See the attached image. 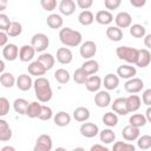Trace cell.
Listing matches in <instances>:
<instances>
[{
    "label": "cell",
    "mask_w": 151,
    "mask_h": 151,
    "mask_svg": "<svg viewBox=\"0 0 151 151\" xmlns=\"http://www.w3.org/2000/svg\"><path fill=\"white\" fill-rule=\"evenodd\" d=\"M104 5L106 9L113 11V9H117L122 5V0H104Z\"/></svg>",
    "instance_id": "49"
},
{
    "label": "cell",
    "mask_w": 151,
    "mask_h": 151,
    "mask_svg": "<svg viewBox=\"0 0 151 151\" xmlns=\"http://www.w3.org/2000/svg\"><path fill=\"white\" fill-rule=\"evenodd\" d=\"M78 21L83 25V26H90L93 21H94V15L91 11L88 9H84L80 12V14L78 15Z\"/></svg>",
    "instance_id": "28"
},
{
    "label": "cell",
    "mask_w": 151,
    "mask_h": 151,
    "mask_svg": "<svg viewBox=\"0 0 151 151\" xmlns=\"http://www.w3.org/2000/svg\"><path fill=\"white\" fill-rule=\"evenodd\" d=\"M48 37L44 33H35L31 39V45L35 48L37 52H44L48 47Z\"/></svg>",
    "instance_id": "4"
},
{
    "label": "cell",
    "mask_w": 151,
    "mask_h": 151,
    "mask_svg": "<svg viewBox=\"0 0 151 151\" xmlns=\"http://www.w3.org/2000/svg\"><path fill=\"white\" fill-rule=\"evenodd\" d=\"M94 104L98 107H107L111 104V96L107 91H98L94 96Z\"/></svg>",
    "instance_id": "13"
},
{
    "label": "cell",
    "mask_w": 151,
    "mask_h": 151,
    "mask_svg": "<svg viewBox=\"0 0 151 151\" xmlns=\"http://www.w3.org/2000/svg\"><path fill=\"white\" fill-rule=\"evenodd\" d=\"M11 25H12V21L9 20V18L6 14L1 13L0 14V31H6L7 32L11 27Z\"/></svg>",
    "instance_id": "45"
},
{
    "label": "cell",
    "mask_w": 151,
    "mask_h": 151,
    "mask_svg": "<svg viewBox=\"0 0 151 151\" xmlns=\"http://www.w3.org/2000/svg\"><path fill=\"white\" fill-rule=\"evenodd\" d=\"M34 151H51L52 150V138L48 134H40L34 145Z\"/></svg>",
    "instance_id": "6"
},
{
    "label": "cell",
    "mask_w": 151,
    "mask_h": 151,
    "mask_svg": "<svg viewBox=\"0 0 151 151\" xmlns=\"http://www.w3.org/2000/svg\"><path fill=\"white\" fill-rule=\"evenodd\" d=\"M19 51L15 44H7L2 48V57L8 61H13L19 57Z\"/></svg>",
    "instance_id": "9"
},
{
    "label": "cell",
    "mask_w": 151,
    "mask_h": 151,
    "mask_svg": "<svg viewBox=\"0 0 151 151\" xmlns=\"http://www.w3.org/2000/svg\"><path fill=\"white\" fill-rule=\"evenodd\" d=\"M145 117H146L147 122H150V123H151V106H149V107H147V110H146V112H145Z\"/></svg>",
    "instance_id": "56"
},
{
    "label": "cell",
    "mask_w": 151,
    "mask_h": 151,
    "mask_svg": "<svg viewBox=\"0 0 151 151\" xmlns=\"http://www.w3.org/2000/svg\"><path fill=\"white\" fill-rule=\"evenodd\" d=\"M8 34L6 31H0V46L4 47L7 45V39H8Z\"/></svg>",
    "instance_id": "52"
},
{
    "label": "cell",
    "mask_w": 151,
    "mask_h": 151,
    "mask_svg": "<svg viewBox=\"0 0 151 151\" xmlns=\"http://www.w3.org/2000/svg\"><path fill=\"white\" fill-rule=\"evenodd\" d=\"M54 78L59 84H66L70 81V73L65 68H58L54 72Z\"/></svg>",
    "instance_id": "40"
},
{
    "label": "cell",
    "mask_w": 151,
    "mask_h": 151,
    "mask_svg": "<svg viewBox=\"0 0 151 151\" xmlns=\"http://www.w3.org/2000/svg\"><path fill=\"white\" fill-rule=\"evenodd\" d=\"M1 151H15V149L13 146H4L1 149Z\"/></svg>",
    "instance_id": "58"
},
{
    "label": "cell",
    "mask_w": 151,
    "mask_h": 151,
    "mask_svg": "<svg viewBox=\"0 0 151 151\" xmlns=\"http://www.w3.org/2000/svg\"><path fill=\"white\" fill-rule=\"evenodd\" d=\"M119 85V77L118 74H113V73H109L105 76L104 78V87L109 91L111 90H116Z\"/></svg>",
    "instance_id": "23"
},
{
    "label": "cell",
    "mask_w": 151,
    "mask_h": 151,
    "mask_svg": "<svg viewBox=\"0 0 151 151\" xmlns=\"http://www.w3.org/2000/svg\"><path fill=\"white\" fill-rule=\"evenodd\" d=\"M33 87H34L35 97L40 103H47L52 99L53 92L51 88V84L46 78L38 77L33 83Z\"/></svg>",
    "instance_id": "1"
},
{
    "label": "cell",
    "mask_w": 151,
    "mask_h": 151,
    "mask_svg": "<svg viewBox=\"0 0 151 151\" xmlns=\"http://www.w3.org/2000/svg\"><path fill=\"white\" fill-rule=\"evenodd\" d=\"M38 60L46 67L47 71L51 70L54 66V63H55V59H54V57L51 53H41L38 57Z\"/></svg>",
    "instance_id": "33"
},
{
    "label": "cell",
    "mask_w": 151,
    "mask_h": 151,
    "mask_svg": "<svg viewBox=\"0 0 151 151\" xmlns=\"http://www.w3.org/2000/svg\"><path fill=\"white\" fill-rule=\"evenodd\" d=\"M35 48L32 46V45H24L20 47V51H19V59L24 63H27V61H31L35 54Z\"/></svg>",
    "instance_id": "12"
},
{
    "label": "cell",
    "mask_w": 151,
    "mask_h": 151,
    "mask_svg": "<svg viewBox=\"0 0 151 151\" xmlns=\"http://www.w3.org/2000/svg\"><path fill=\"white\" fill-rule=\"evenodd\" d=\"M94 20L100 25H110L113 21V15L110 11L103 9V11H98L96 13Z\"/></svg>",
    "instance_id": "18"
},
{
    "label": "cell",
    "mask_w": 151,
    "mask_h": 151,
    "mask_svg": "<svg viewBox=\"0 0 151 151\" xmlns=\"http://www.w3.org/2000/svg\"><path fill=\"white\" fill-rule=\"evenodd\" d=\"M33 86V81L31 76L28 74H20L17 78V87L21 91H28Z\"/></svg>",
    "instance_id": "19"
},
{
    "label": "cell",
    "mask_w": 151,
    "mask_h": 151,
    "mask_svg": "<svg viewBox=\"0 0 151 151\" xmlns=\"http://www.w3.org/2000/svg\"><path fill=\"white\" fill-rule=\"evenodd\" d=\"M48 27L53 28V29H58L63 26V18L59 15V14H50L47 17V20H46Z\"/></svg>",
    "instance_id": "36"
},
{
    "label": "cell",
    "mask_w": 151,
    "mask_h": 151,
    "mask_svg": "<svg viewBox=\"0 0 151 151\" xmlns=\"http://www.w3.org/2000/svg\"><path fill=\"white\" fill-rule=\"evenodd\" d=\"M130 4L136 8H140L146 4V0H130Z\"/></svg>",
    "instance_id": "53"
},
{
    "label": "cell",
    "mask_w": 151,
    "mask_h": 151,
    "mask_svg": "<svg viewBox=\"0 0 151 151\" xmlns=\"http://www.w3.org/2000/svg\"><path fill=\"white\" fill-rule=\"evenodd\" d=\"M21 32H22V26H21V24L18 22V21H12V25H11L9 29L7 31V34H8L9 37H12V38H15V37L20 35Z\"/></svg>",
    "instance_id": "43"
},
{
    "label": "cell",
    "mask_w": 151,
    "mask_h": 151,
    "mask_svg": "<svg viewBox=\"0 0 151 151\" xmlns=\"http://www.w3.org/2000/svg\"><path fill=\"white\" fill-rule=\"evenodd\" d=\"M101 86V79L98 76H88L86 83H85V87L87 91L90 92H98L99 88Z\"/></svg>",
    "instance_id": "20"
},
{
    "label": "cell",
    "mask_w": 151,
    "mask_h": 151,
    "mask_svg": "<svg viewBox=\"0 0 151 151\" xmlns=\"http://www.w3.org/2000/svg\"><path fill=\"white\" fill-rule=\"evenodd\" d=\"M59 39L60 41L68 47H76L78 45H80L81 42V33L78 31H74L70 27H64L60 29L59 32Z\"/></svg>",
    "instance_id": "2"
},
{
    "label": "cell",
    "mask_w": 151,
    "mask_h": 151,
    "mask_svg": "<svg viewBox=\"0 0 151 151\" xmlns=\"http://www.w3.org/2000/svg\"><path fill=\"white\" fill-rule=\"evenodd\" d=\"M41 104L39 101H32L29 103L28 107H27V112L26 116H28L29 118H39L40 112H41Z\"/></svg>",
    "instance_id": "32"
},
{
    "label": "cell",
    "mask_w": 151,
    "mask_h": 151,
    "mask_svg": "<svg viewBox=\"0 0 151 151\" xmlns=\"http://www.w3.org/2000/svg\"><path fill=\"white\" fill-rule=\"evenodd\" d=\"M59 11L64 15H71L76 11V2L73 0H61L59 4Z\"/></svg>",
    "instance_id": "24"
},
{
    "label": "cell",
    "mask_w": 151,
    "mask_h": 151,
    "mask_svg": "<svg viewBox=\"0 0 151 151\" xmlns=\"http://www.w3.org/2000/svg\"><path fill=\"white\" fill-rule=\"evenodd\" d=\"M87 78H88V74L86 73V71H85L83 67L77 68V70L74 71V73H73V80H74L77 84H80V85L85 84L86 80H87Z\"/></svg>",
    "instance_id": "39"
},
{
    "label": "cell",
    "mask_w": 151,
    "mask_h": 151,
    "mask_svg": "<svg viewBox=\"0 0 151 151\" xmlns=\"http://www.w3.org/2000/svg\"><path fill=\"white\" fill-rule=\"evenodd\" d=\"M142 105V99L137 94H131L129 97H126V107L129 113L130 112H136Z\"/></svg>",
    "instance_id": "21"
},
{
    "label": "cell",
    "mask_w": 151,
    "mask_h": 151,
    "mask_svg": "<svg viewBox=\"0 0 151 151\" xmlns=\"http://www.w3.org/2000/svg\"><path fill=\"white\" fill-rule=\"evenodd\" d=\"M111 107L112 110L120 114V116H125L129 113L127 111V107H126V98H117L113 100V103L111 104Z\"/></svg>",
    "instance_id": "17"
},
{
    "label": "cell",
    "mask_w": 151,
    "mask_h": 151,
    "mask_svg": "<svg viewBox=\"0 0 151 151\" xmlns=\"http://www.w3.org/2000/svg\"><path fill=\"white\" fill-rule=\"evenodd\" d=\"M27 71L31 76H37V77H41L46 73V67L39 61V60H35V61H32L28 67H27Z\"/></svg>",
    "instance_id": "16"
},
{
    "label": "cell",
    "mask_w": 151,
    "mask_h": 151,
    "mask_svg": "<svg viewBox=\"0 0 151 151\" xmlns=\"http://www.w3.org/2000/svg\"><path fill=\"white\" fill-rule=\"evenodd\" d=\"M28 101L24 98H17L13 103V109L17 113L19 114H26L27 112V107H28Z\"/></svg>",
    "instance_id": "31"
},
{
    "label": "cell",
    "mask_w": 151,
    "mask_h": 151,
    "mask_svg": "<svg viewBox=\"0 0 151 151\" xmlns=\"http://www.w3.org/2000/svg\"><path fill=\"white\" fill-rule=\"evenodd\" d=\"M53 117V112H52V109L46 106V105H42L41 106V112H40V116H39V119L41 120H48Z\"/></svg>",
    "instance_id": "46"
},
{
    "label": "cell",
    "mask_w": 151,
    "mask_h": 151,
    "mask_svg": "<svg viewBox=\"0 0 151 151\" xmlns=\"http://www.w3.org/2000/svg\"><path fill=\"white\" fill-rule=\"evenodd\" d=\"M9 112V101L7 98L1 97L0 98V116L4 117Z\"/></svg>",
    "instance_id": "47"
},
{
    "label": "cell",
    "mask_w": 151,
    "mask_h": 151,
    "mask_svg": "<svg viewBox=\"0 0 151 151\" xmlns=\"http://www.w3.org/2000/svg\"><path fill=\"white\" fill-rule=\"evenodd\" d=\"M114 21H116V26H118L119 28H127L131 26L132 17L127 12H119L116 15Z\"/></svg>",
    "instance_id": "10"
},
{
    "label": "cell",
    "mask_w": 151,
    "mask_h": 151,
    "mask_svg": "<svg viewBox=\"0 0 151 151\" xmlns=\"http://www.w3.org/2000/svg\"><path fill=\"white\" fill-rule=\"evenodd\" d=\"M12 138V130L8 125V123L4 119H0V140L7 142Z\"/></svg>",
    "instance_id": "27"
},
{
    "label": "cell",
    "mask_w": 151,
    "mask_h": 151,
    "mask_svg": "<svg viewBox=\"0 0 151 151\" xmlns=\"http://www.w3.org/2000/svg\"><path fill=\"white\" fill-rule=\"evenodd\" d=\"M122 134H123V138L127 142H133L136 139H138L139 134H140V131H139V127H136V126H132V125H127L123 129L122 131Z\"/></svg>",
    "instance_id": "11"
},
{
    "label": "cell",
    "mask_w": 151,
    "mask_h": 151,
    "mask_svg": "<svg viewBox=\"0 0 151 151\" xmlns=\"http://www.w3.org/2000/svg\"><path fill=\"white\" fill-rule=\"evenodd\" d=\"M137 73V70L134 66H131V65H122L117 68V74L118 77L123 78V79H130V78H133Z\"/></svg>",
    "instance_id": "15"
},
{
    "label": "cell",
    "mask_w": 151,
    "mask_h": 151,
    "mask_svg": "<svg viewBox=\"0 0 151 151\" xmlns=\"http://www.w3.org/2000/svg\"><path fill=\"white\" fill-rule=\"evenodd\" d=\"M146 122H147L146 117H145L144 114H142V113H134V114H132V116L130 117V119H129L130 125L136 126V127H139V129L143 127V126L146 124Z\"/></svg>",
    "instance_id": "35"
},
{
    "label": "cell",
    "mask_w": 151,
    "mask_h": 151,
    "mask_svg": "<svg viewBox=\"0 0 151 151\" xmlns=\"http://www.w3.org/2000/svg\"><path fill=\"white\" fill-rule=\"evenodd\" d=\"M124 87H125V91L129 92V93H138V92H140L143 90L144 83H143V80L140 78H134L133 77V78H130L125 83Z\"/></svg>",
    "instance_id": "7"
},
{
    "label": "cell",
    "mask_w": 151,
    "mask_h": 151,
    "mask_svg": "<svg viewBox=\"0 0 151 151\" xmlns=\"http://www.w3.org/2000/svg\"><path fill=\"white\" fill-rule=\"evenodd\" d=\"M97 150H100V151H109V149L104 145H100V144H96L93 146H91V151H97Z\"/></svg>",
    "instance_id": "54"
},
{
    "label": "cell",
    "mask_w": 151,
    "mask_h": 151,
    "mask_svg": "<svg viewBox=\"0 0 151 151\" xmlns=\"http://www.w3.org/2000/svg\"><path fill=\"white\" fill-rule=\"evenodd\" d=\"M81 136L86 138H93L99 133V127L94 123H83L79 129Z\"/></svg>",
    "instance_id": "8"
},
{
    "label": "cell",
    "mask_w": 151,
    "mask_h": 151,
    "mask_svg": "<svg viewBox=\"0 0 151 151\" xmlns=\"http://www.w3.org/2000/svg\"><path fill=\"white\" fill-rule=\"evenodd\" d=\"M7 6V0H0V11H4Z\"/></svg>",
    "instance_id": "57"
},
{
    "label": "cell",
    "mask_w": 151,
    "mask_h": 151,
    "mask_svg": "<svg viewBox=\"0 0 151 151\" xmlns=\"http://www.w3.org/2000/svg\"><path fill=\"white\" fill-rule=\"evenodd\" d=\"M99 138H100V142L101 143H104V144H111L116 139V133L111 129H105V130H103L99 133Z\"/></svg>",
    "instance_id": "37"
},
{
    "label": "cell",
    "mask_w": 151,
    "mask_h": 151,
    "mask_svg": "<svg viewBox=\"0 0 151 151\" xmlns=\"http://www.w3.org/2000/svg\"><path fill=\"white\" fill-rule=\"evenodd\" d=\"M81 67L86 71V73H87L88 76H92V74H96V73L98 72V70H99V64H98V61H96V60H93V59H87V60L81 65Z\"/></svg>",
    "instance_id": "34"
},
{
    "label": "cell",
    "mask_w": 151,
    "mask_h": 151,
    "mask_svg": "<svg viewBox=\"0 0 151 151\" xmlns=\"http://www.w3.org/2000/svg\"><path fill=\"white\" fill-rule=\"evenodd\" d=\"M73 118L77 120V122H86L88 118H90V111L88 109L84 107V106H79L77 107L74 111H73Z\"/></svg>",
    "instance_id": "29"
},
{
    "label": "cell",
    "mask_w": 151,
    "mask_h": 151,
    "mask_svg": "<svg viewBox=\"0 0 151 151\" xmlns=\"http://www.w3.org/2000/svg\"><path fill=\"white\" fill-rule=\"evenodd\" d=\"M137 145L140 150H149L151 149V136L149 134H144L142 137H138L137 139Z\"/></svg>",
    "instance_id": "42"
},
{
    "label": "cell",
    "mask_w": 151,
    "mask_h": 151,
    "mask_svg": "<svg viewBox=\"0 0 151 151\" xmlns=\"http://www.w3.org/2000/svg\"><path fill=\"white\" fill-rule=\"evenodd\" d=\"M142 100L145 105L147 106H151V88H147L143 92V96H142Z\"/></svg>",
    "instance_id": "50"
},
{
    "label": "cell",
    "mask_w": 151,
    "mask_h": 151,
    "mask_svg": "<svg viewBox=\"0 0 151 151\" xmlns=\"http://www.w3.org/2000/svg\"><path fill=\"white\" fill-rule=\"evenodd\" d=\"M106 37L111 41H120L123 39V31L118 26H110L106 29Z\"/></svg>",
    "instance_id": "26"
},
{
    "label": "cell",
    "mask_w": 151,
    "mask_h": 151,
    "mask_svg": "<svg viewBox=\"0 0 151 151\" xmlns=\"http://www.w3.org/2000/svg\"><path fill=\"white\" fill-rule=\"evenodd\" d=\"M53 122L58 126H61V127L63 126H67L71 123V116L67 112H65V111H59L58 113L54 114Z\"/></svg>",
    "instance_id": "25"
},
{
    "label": "cell",
    "mask_w": 151,
    "mask_h": 151,
    "mask_svg": "<svg viewBox=\"0 0 151 151\" xmlns=\"http://www.w3.org/2000/svg\"><path fill=\"white\" fill-rule=\"evenodd\" d=\"M103 123L109 126V127H113L118 124V116L116 114V112H106L103 116Z\"/></svg>",
    "instance_id": "38"
},
{
    "label": "cell",
    "mask_w": 151,
    "mask_h": 151,
    "mask_svg": "<svg viewBox=\"0 0 151 151\" xmlns=\"http://www.w3.org/2000/svg\"><path fill=\"white\" fill-rule=\"evenodd\" d=\"M130 34L133 38H144L145 37V27L140 24H134L130 26Z\"/></svg>",
    "instance_id": "41"
},
{
    "label": "cell",
    "mask_w": 151,
    "mask_h": 151,
    "mask_svg": "<svg viewBox=\"0 0 151 151\" xmlns=\"http://www.w3.org/2000/svg\"><path fill=\"white\" fill-rule=\"evenodd\" d=\"M77 5L83 11L84 9H88L93 5V0H77Z\"/></svg>",
    "instance_id": "51"
},
{
    "label": "cell",
    "mask_w": 151,
    "mask_h": 151,
    "mask_svg": "<svg viewBox=\"0 0 151 151\" xmlns=\"http://www.w3.org/2000/svg\"><path fill=\"white\" fill-rule=\"evenodd\" d=\"M116 54L119 59L125 60L129 64H136L138 60L139 50L134 47H129V46H119L116 50Z\"/></svg>",
    "instance_id": "3"
},
{
    "label": "cell",
    "mask_w": 151,
    "mask_h": 151,
    "mask_svg": "<svg viewBox=\"0 0 151 151\" xmlns=\"http://www.w3.org/2000/svg\"><path fill=\"white\" fill-rule=\"evenodd\" d=\"M72 59H73V54H72L70 48H67V47L58 48V51H57V60L60 64L67 65V64H70L72 61Z\"/></svg>",
    "instance_id": "14"
},
{
    "label": "cell",
    "mask_w": 151,
    "mask_h": 151,
    "mask_svg": "<svg viewBox=\"0 0 151 151\" xmlns=\"http://www.w3.org/2000/svg\"><path fill=\"white\" fill-rule=\"evenodd\" d=\"M4 68H5V63H4V60H1L0 61V71H1V73L4 72Z\"/></svg>",
    "instance_id": "59"
},
{
    "label": "cell",
    "mask_w": 151,
    "mask_h": 151,
    "mask_svg": "<svg viewBox=\"0 0 151 151\" xmlns=\"http://www.w3.org/2000/svg\"><path fill=\"white\" fill-rule=\"evenodd\" d=\"M80 55L84 59H92V57L96 55L97 53V45L92 40H87L80 45Z\"/></svg>",
    "instance_id": "5"
},
{
    "label": "cell",
    "mask_w": 151,
    "mask_h": 151,
    "mask_svg": "<svg viewBox=\"0 0 151 151\" xmlns=\"http://www.w3.org/2000/svg\"><path fill=\"white\" fill-rule=\"evenodd\" d=\"M144 45H145L147 48L151 50V33L144 37Z\"/></svg>",
    "instance_id": "55"
},
{
    "label": "cell",
    "mask_w": 151,
    "mask_h": 151,
    "mask_svg": "<svg viewBox=\"0 0 151 151\" xmlns=\"http://www.w3.org/2000/svg\"><path fill=\"white\" fill-rule=\"evenodd\" d=\"M0 83L4 87L6 88H11L14 86V84H17V79L14 78V76L9 72H2L0 76Z\"/></svg>",
    "instance_id": "30"
},
{
    "label": "cell",
    "mask_w": 151,
    "mask_h": 151,
    "mask_svg": "<svg viewBox=\"0 0 151 151\" xmlns=\"http://www.w3.org/2000/svg\"><path fill=\"white\" fill-rule=\"evenodd\" d=\"M151 63V53L149 50L146 48H143V50H139V54H138V60L136 63V65L138 67H146L149 66V64Z\"/></svg>",
    "instance_id": "22"
},
{
    "label": "cell",
    "mask_w": 151,
    "mask_h": 151,
    "mask_svg": "<svg viewBox=\"0 0 151 151\" xmlns=\"http://www.w3.org/2000/svg\"><path fill=\"white\" fill-rule=\"evenodd\" d=\"M40 5H41V7L45 11L51 12V11L55 9V7H57V0H40Z\"/></svg>",
    "instance_id": "48"
},
{
    "label": "cell",
    "mask_w": 151,
    "mask_h": 151,
    "mask_svg": "<svg viewBox=\"0 0 151 151\" xmlns=\"http://www.w3.org/2000/svg\"><path fill=\"white\" fill-rule=\"evenodd\" d=\"M113 150L114 151H134L136 146L130 144V143H125V142H117L113 145Z\"/></svg>",
    "instance_id": "44"
}]
</instances>
